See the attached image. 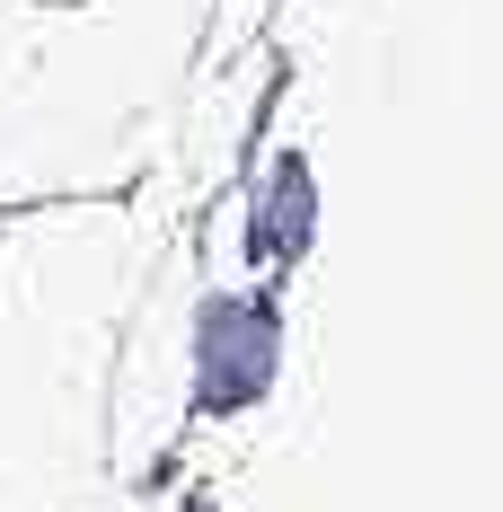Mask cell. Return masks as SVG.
<instances>
[{"instance_id":"cell-1","label":"cell","mask_w":503,"mask_h":512,"mask_svg":"<svg viewBox=\"0 0 503 512\" xmlns=\"http://www.w3.org/2000/svg\"><path fill=\"white\" fill-rule=\"evenodd\" d=\"M151 186L0 212V512L106 504V380L168 248Z\"/></svg>"},{"instance_id":"cell-2","label":"cell","mask_w":503,"mask_h":512,"mask_svg":"<svg viewBox=\"0 0 503 512\" xmlns=\"http://www.w3.org/2000/svg\"><path fill=\"white\" fill-rule=\"evenodd\" d=\"M221 0H0V212L177 168Z\"/></svg>"},{"instance_id":"cell-3","label":"cell","mask_w":503,"mask_h":512,"mask_svg":"<svg viewBox=\"0 0 503 512\" xmlns=\"http://www.w3.org/2000/svg\"><path fill=\"white\" fill-rule=\"evenodd\" d=\"M98 512H106V504H98Z\"/></svg>"}]
</instances>
